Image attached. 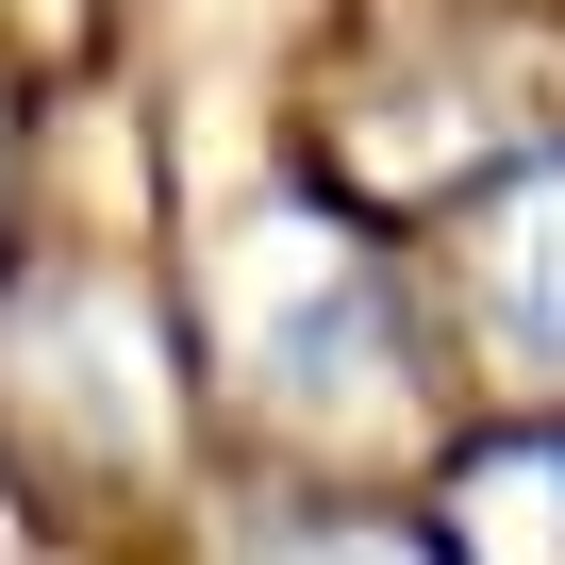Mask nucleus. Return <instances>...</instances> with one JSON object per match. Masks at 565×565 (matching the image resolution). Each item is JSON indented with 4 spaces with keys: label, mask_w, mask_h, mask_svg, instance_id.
<instances>
[{
    "label": "nucleus",
    "mask_w": 565,
    "mask_h": 565,
    "mask_svg": "<svg viewBox=\"0 0 565 565\" xmlns=\"http://www.w3.org/2000/svg\"><path fill=\"white\" fill-rule=\"evenodd\" d=\"M233 333H249V383L300 399L317 433H383L399 416V282L350 233H282L233 282Z\"/></svg>",
    "instance_id": "obj_1"
},
{
    "label": "nucleus",
    "mask_w": 565,
    "mask_h": 565,
    "mask_svg": "<svg viewBox=\"0 0 565 565\" xmlns=\"http://www.w3.org/2000/svg\"><path fill=\"white\" fill-rule=\"evenodd\" d=\"M482 317H499L515 366H565V167L499 183V216H482Z\"/></svg>",
    "instance_id": "obj_2"
},
{
    "label": "nucleus",
    "mask_w": 565,
    "mask_h": 565,
    "mask_svg": "<svg viewBox=\"0 0 565 565\" xmlns=\"http://www.w3.org/2000/svg\"><path fill=\"white\" fill-rule=\"evenodd\" d=\"M449 532H466L482 565H565V433L482 449V466H466V499H449Z\"/></svg>",
    "instance_id": "obj_3"
},
{
    "label": "nucleus",
    "mask_w": 565,
    "mask_h": 565,
    "mask_svg": "<svg viewBox=\"0 0 565 565\" xmlns=\"http://www.w3.org/2000/svg\"><path fill=\"white\" fill-rule=\"evenodd\" d=\"M282 565H433L416 532H317V548H282Z\"/></svg>",
    "instance_id": "obj_4"
}]
</instances>
